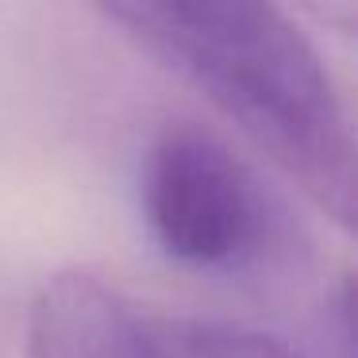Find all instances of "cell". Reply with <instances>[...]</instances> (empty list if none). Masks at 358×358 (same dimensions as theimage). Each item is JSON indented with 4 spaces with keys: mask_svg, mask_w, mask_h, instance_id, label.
Instances as JSON below:
<instances>
[{
    "mask_svg": "<svg viewBox=\"0 0 358 358\" xmlns=\"http://www.w3.org/2000/svg\"><path fill=\"white\" fill-rule=\"evenodd\" d=\"M201 89L278 170L324 166L350 112L320 50L278 0H96Z\"/></svg>",
    "mask_w": 358,
    "mask_h": 358,
    "instance_id": "6da1fadb",
    "label": "cell"
},
{
    "mask_svg": "<svg viewBox=\"0 0 358 358\" xmlns=\"http://www.w3.org/2000/svg\"><path fill=\"white\" fill-rule=\"evenodd\" d=\"M139 204L155 247L196 273L255 270L285 231V216L255 166L193 120H173L150 139Z\"/></svg>",
    "mask_w": 358,
    "mask_h": 358,
    "instance_id": "7a4b0ae2",
    "label": "cell"
},
{
    "mask_svg": "<svg viewBox=\"0 0 358 358\" xmlns=\"http://www.w3.org/2000/svg\"><path fill=\"white\" fill-rule=\"evenodd\" d=\"M27 358H158L150 316L101 273L70 266L35 289Z\"/></svg>",
    "mask_w": 358,
    "mask_h": 358,
    "instance_id": "3957f363",
    "label": "cell"
},
{
    "mask_svg": "<svg viewBox=\"0 0 358 358\" xmlns=\"http://www.w3.org/2000/svg\"><path fill=\"white\" fill-rule=\"evenodd\" d=\"M150 339L158 358H304L266 331L196 316H150Z\"/></svg>",
    "mask_w": 358,
    "mask_h": 358,
    "instance_id": "277c9868",
    "label": "cell"
},
{
    "mask_svg": "<svg viewBox=\"0 0 358 358\" xmlns=\"http://www.w3.org/2000/svg\"><path fill=\"white\" fill-rule=\"evenodd\" d=\"M308 16H316L320 24L335 27L339 35L355 31V20H358V0H296Z\"/></svg>",
    "mask_w": 358,
    "mask_h": 358,
    "instance_id": "5b68a950",
    "label": "cell"
}]
</instances>
